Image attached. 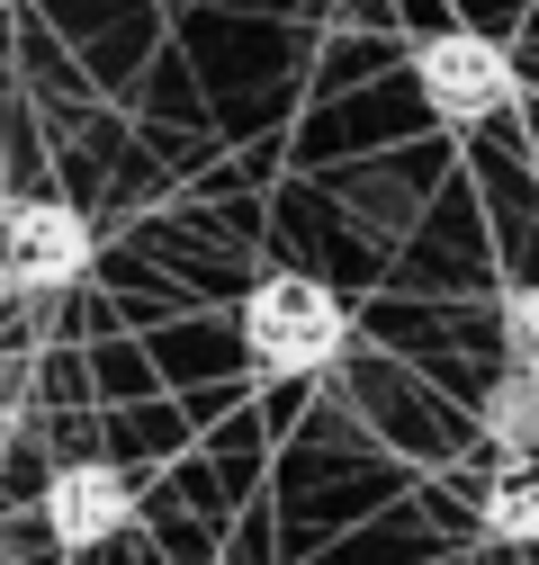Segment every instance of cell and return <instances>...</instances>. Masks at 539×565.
<instances>
[{
  "label": "cell",
  "instance_id": "obj_1",
  "mask_svg": "<svg viewBox=\"0 0 539 565\" xmlns=\"http://www.w3.org/2000/svg\"><path fill=\"white\" fill-rule=\"evenodd\" d=\"M243 350L261 377H324L351 350V306L306 269H270L243 297Z\"/></svg>",
  "mask_w": 539,
  "mask_h": 565
},
{
  "label": "cell",
  "instance_id": "obj_2",
  "mask_svg": "<svg viewBox=\"0 0 539 565\" xmlns=\"http://www.w3.org/2000/svg\"><path fill=\"white\" fill-rule=\"evenodd\" d=\"M414 90L441 126H486L521 99V73H512V54L477 28H441L414 45Z\"/></svg>",
  "mask_w": 539,
  "mask_h": 565
},
{
  "label": "cell",
  "instance_id": "obj_3",
  "mask_svg": "<svg viewBox=\"0 0 539 565\" xmlns=\"http://www.w3.org/2000/svg\"><path fill=\"white\" fill-rule=\"evenodd\" d=\"M0 260L19 269V288H73L91 269V216L63 198H10L0 206Z\"/></svg>",
  "mask_w": 539,
  "mask_h": 565
},
{
  "label": "cell",
  "instance_id": "obj_4",
  "mask_svg": "<svg viewBox=\"0 0 539 565\" xmlns=\"http://www.w3.org/2000/svg\"><path fill=\"white\" fill-rule=\"evenodd\" d=\"M36 512H45V539L63 556H91V547H108L135 521V484L117 467H99V458H73V467L45 476V503Z\"/></svg>",
  "mask_w": 539,
  "mask_h": 565
},
{
  "label": "cell",
  "instance_id": "obj_5",
  "mask_svg": "<svg viewBox=\"0 0 539 565\" xmlns=\"http://www.w3.org/2000/svg\"><path fill=\"white\" fill-rule=\"evenodd\" d=\"M486 539L495 547H539V458H512L495 484H486Z\"/></svg>",
  "mask_w": 539,
  "mask_h": 565
},
{
  "label": "cell",
  "instance_id": "obj_6",
  "mask_svg": "<svg viewBox=\"0 0 539 565\" xmlns=\"http://www.w3.org/2000/svg\"><path fill=\"white\" fill-rule=\"evenodd\" d=\"M486 440H504L512 458H539V377L504 369L486 386Z\"/></svg>",
  "mask_w": 539,
  "mask_h": 565
},
{
  "label": "cell",
  "instance_id": "obj_7",
  "mask_svg": "<svg viewBox=\"0 0 539 565\" xmlns=\"http://www.w3.org/2000/svg\"><path fill=\"white\" fill-rule=\"evenodd\" d=\"M495 332H504V369L539 377V288H512L504 315H495Z\"/></svg>",
  "mask_w": 539,
  "mask_h": 565
},
{
  "label": "cell",
  "instance_id": "obj_8",
  "mask_svg": "<svg viewBox=\"0 0 539 565\" xmlns=\"http://www.w3.org/2000/svg\"><path fill=\"white\" fill-rule=\"evenodd\" d=\"M10 297H19V269H10V260H0V306H10Z\"/></svg>",
  "mask_w": 539,
  "mask_h": 565
},
{
  "label": "cell",
  "instance_id": "obj_9",
  "mask_svg": "<svg viewBox=\"0 0 539 565\" xmlns=\"http://www.w3.org/2000/svg\"><path fill=\"white\" fill-rule=\"evenodd\" d=\"M10 10H19V0H0V19H10Z\"/></svg>",
  "mask_w": 539,
  "mask_h": 565
}]
</instances>
